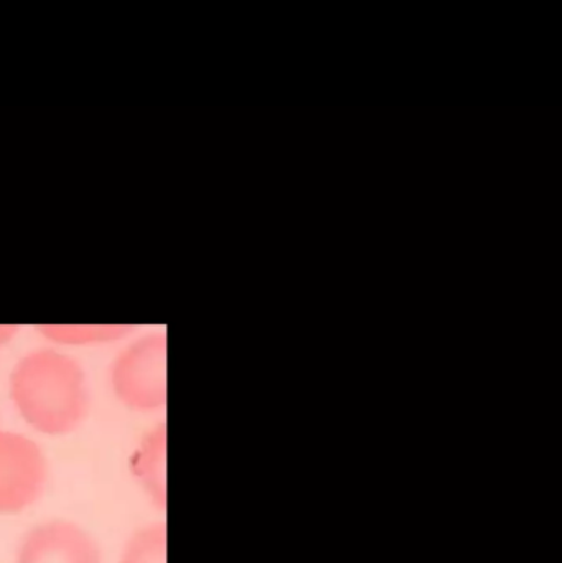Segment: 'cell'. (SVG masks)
Instances as JSON below:
<instances>
[{
    "mask_svg": "<svg viewBox=\"0 0 562 563\" xmlns=\"http://www.w3.org/2000/svg\"><path fill=\"white\" fill-rule=\"evenodd\" d=\"M46 482L42 449L22 433L0 430V515L32 506Z\"/></svg>",
    "mask_w": 562,
    "mask_h": 563,
    "instance_id": "cell-3",
    "label": "cell"
},
{
    "mask_svg": "<svg viewBox=\"0 0 562 563\" xmlns=\"http://www.w3.org/2000/svg\"><path fill=\"white\" fill-rule=\"evenodd\" d=\"M16 330H19V328L12 327V324H3V327H0V346L9 343V341L15 336Z\"/></svg>",
    "mask_w": 562,
    "mask_h": 563,
    "instance_id": "cell-8",
    "label": "cell"
},
{
    "mask_svg": "<svg viewBox=\"0 0 562 563\" xmlns=\"http://www.w3.org/2000/svg\"><path fill=\"white\" fill-rule=\"evenodd\" d=\"M135 478L158 506H165V426L155 427L142 439L132 463Z\"/></svg>",
    "mask_w": 562,
    "mask_h": 563,
    "instance_id": "cell-5",
    "label": "cell"
},
{
    "mask_svg": "<svg viewBox=\"0 0 562 563\" xmlns=\"http://www.w3.org/2000/svg\"><path fill=\"white\" fill-rule=\"evenodd\" d=\"M10 397L26 423L46 435H66L88 413V386L78 361L38 350L19 361L10 376Z\"/></svg>",
    "mask_w": 562,
    "mask_h": 563,
    "instance_id": "cell-1",
    "label": "cell"
},
{
    "mask_svg": "<svg viewBox=\"0 0 562 563\" xmlns=\"http://www.w3.org/2000/svg\"><path fill=\"white\" fill-rule=\"evenodd\" d=\"M112 389L124 406L151 412L167 400V336L151 333L129 344L112 364Z\"/></svg>",
    "mask_w": 562,
    "mask_h": 563,
    "instance_id": "cell-2",
    "label": "cell"
},
{
    "mask_svg": "<svg viewBox=\"0 0 562 563\" xmlns=\"http://www.w3.org/2000/svg\"><path fill=\"white\" fill-rule=\"evenodd\" d=\"M121 563H167V529L165 525L148 526L132 536Z\"/></svg>",
    "mask_w": 562,
    "mask_h": 563,
    "instance_id": "cell-7",
    "label": "cell"
},
{
    "mask_svg": "<svg viewBox=\"0 0 562 563\" xmlns=\"http://www.w3.org/2000/svg\"><path fill=\"white\" fill-rule=\"evenodd\" d=\"M43 336L59 344H96L108 343L124 336L131 331V327H118V324H85V327H65V324H46L40 328Z\"/></svg>",
    "mask_w": 562,
    "mask_h": 563,
    "instance_id": "cell-6",
    "label": "cell"
},
{
    "mask_svg": "<svg viewBox=\"0 0 562 563\" xmlns=\"http://www.w3.org/2000/svg\"><path fill=\"white\" fill-rule=\"evenodd\" d=\"M16 563H101L88 532L66 521L36 526L20 544Z\"/></svg>",
    "mask_w": 562,
    "mask_h": 563,
    "instance_id": "cell-4",
    "label": "cell"
}]
</instances>
